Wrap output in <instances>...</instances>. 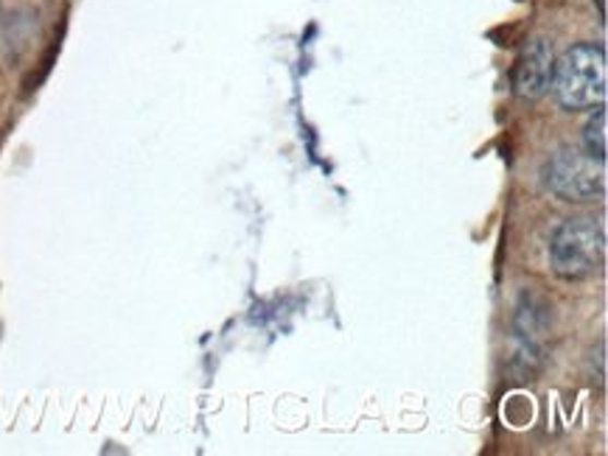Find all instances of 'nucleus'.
<instances>
[{
    "label": "nucleus",
    "instance_id": "nucleus-1",
    "mask_svg": "<svg viewBox=\"0 0 608 456\" xmlns=\"http://www.w3.org/2000/svg\"><path fill=\"white\" fill-rule=\"evenodd\" d=\"M552 93L563 110H597L608 93V62L600 43H577L552 71Z\"/></svg>",
    "mask_w": 608,
    "mask_h": 456
},
{
    "label": "nucleus",
    "instance_id": "nucleus-2",
    "mask_svg": "<svg viewBox=\"0 0 608 456\" xmlns=\"http://www.w3.org/2000/svg\"><path fill=\"white\" fill-rule=\"evenodd\" d=\"M550 264L561 280H589L606 264V230L595 219H567L550 241Z\"/></svg>",
    "mask_w": 608,
    "mask_h": 456
},
{
    "label": "nucleus",
    "instance_id": "nucleus-3",
    "mask_svg": "<svg viewBox=\"0 0 608 456\" xmlns=\"http://www.w3.org/2000/svg\"><path fill=\"white\" fill-rule=\"evenodd\" d=\"M544 185L561 202H597L606 193V163L595 160L583 148H561L544 166Z\"/></svg>",
    "mask_w": 608,
    "mask_h": 456
},
{
    "label": "nucleus",
    "instance_id": "nucleus-4",
    "mask_svg": "<svg viewBox=\"0 0 608 456\" xmlns=\"http://www.w3.org/2000/svg\"><path fill=\"white\" fill-rule=\"evenodd\" d=\"M552 71H556V57H552L550 46L536 39L524 48L522 57L516 59L513 68V91L522 98H538L550 91Z\"/></svg>",
    "mask_w": 608,
    "mask_h": 456
},
{
    "label": "nucleus",
    "instance_id": "nucleus-5",
    "mask_svg": "<svg viewBox=\"0 0 608 456\" xmlns=\"http://www.w3.org/2000/svg\"><path fill=\"white\" fill-rule=\"evenodd\" d=\"M606 107H597V112L583 129V152L603 163H606Z\"/></svg>",
    "mask_w": 608,
    "mask_h": 456
},
{
    "label": "nucleus",
    "instance_id": "nucleus-6",
    "mask_svg": "<svg viewBox=\"0 0 608 456\" xmlns=\"http://www.w3.org/2000/svg\"><path fill=\"white\" fill-rule=\"evenodd\" d=\"M597 17L600 23H606V0H597Z\"/></svg>",
    "mask_w": 608,
    "mask_h": 456
}]
</instances>
